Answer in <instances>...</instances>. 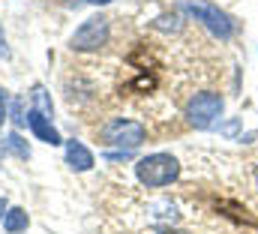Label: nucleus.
I'll return each mask as SVG.
<instances>
[{
    "label": "nucleus",
    "mask_w": 258,
    "mask_h": 234,
    "mask_svg": "<svg viewBox=\"0 0 258 234\" xmlns=\"http://www.w3.org/2000/svg\"><path fill=\"white\" fill-rule=\"evenodd\" d=\"M177 174H180V162L171 153H150V156L138 159V165H135V177L144 186H150V189H159V186L174 183Z\"/></svg>",
    "instance_id": "1"
},
{
    "label": "nucleus",
    "mask_w": 258,
    "mask_h": 234,
    "mask_svg": "<svg viewBox=\"0 0 258 234\" xmlns=\"http://www.w3.org/2000/svg\"><path fill=\"white\" fill-rule=\"evenodd\" d=\"M186 9L192 12L198 21H204V27H207L213 36H219V39H231V33H234V21H231L225 12H219L213 3L189 0V3H186Z\"/></svg>",
    "instance_id": "5"
},
{
    "label": "nucleus",
    "mask_w": 258,
    "mask_h": 234,
    "mask_svg": "<svg viewBox=\"0 0 258 234\" xmlns=\"http://www.w3.org/2000/svg\"><path fill=\"white\" fill-rule=\"evenodd\" d=\"M66 162H69V168H75V171H90L93 168V153L81 144V141H66Z\"/></svg>",
    "instance_id": "7"
},
{
    "label": "nucleus",
    "mask_w": 258,
    "mask_h": 234,
    "mask_svg": "<svg viewBox=\"0 0 258 234\" xmlns=\"http://www.w3.org/2000/svg\"><path fill=\"white\" fill-rule=\"evenodd\" d=\"M90 3H96V6H102V3H111V0H90Z\"/></svg>",
    "instance_id": "13"
},
{
    "label": "nucleus",
    "mask_w": 258,
    "mask_h": 234,
    "mask_svg": "<svg viewBox=\"0 0 258 234\" xmlns=\"http://www.w3.org/2000/svg\"><path fill=\"white\" fill-rule=\"evenodd\" d=\"M159 234H189V231H180V228H162Z\"/></svg>",
    "instance_id": "12"
},
{
    "label": "nucleus",
    "mask_w": 258,
    "mask_h": 234,
    "mask_svg": "<svg viewBox=\"0 0 258 234\" xmlns=\"http://www.w3.org/2000/svg\"><path fill=\"white\" fill-rule=\"evenodd\" d=\"M3 45H6V42H3V39H0V51H6V48H3Z\"/></svg>",
    "instance_id": "15"
},
{
    "label": "nucleus",
    "mask_w": 258,
    "mask_h": 234,
    "mask_svg": "<svg viewBox=\"0 0 258 234\" xmlns=\"http://www.w3.org/2000/svg\"><path fill=\"white\" fill-rule=\"evenodd\" d=\"M30 99H33V102H36V105H39V114H51V99H48V96H45V90H42V87H33V93H30Z\"/></svg>",
    "instance_id": "9"
},
{
    "label": "nucleus",
    "mask_w": 258,
    "mask_h": 234,
    "mask_svg": "<svg viewBox=\"0 0 258 234\" xmlns=\"http://www.w3.org/2000/svg\"><path fill=\"white\" fill-rule=\"evenodd\" d=\"M27 213L21 210V207H12L9 213H3V231H9V234H21L24 228H27Z\"/></svg>",
    "instance_id": "8"
},
{
    "label": "nucleus",
    "mask_w": 258,
    "mask_h": 234,
    "mask_svg": "<svg viewBox=\"0 0 258 234\" xmlns=\"http://www.w3.org/2000/svg\"><path fill=\"white\" fill-rule=\"evenodd\" d=\"M3 117H6V93L0 90V123H3Z\"/></svg>",
    "instance_id": "11"
},
{
    "label": "nucleus",
    "mask_w": 258,
    "mask_h": 234,
    "mask_svg": "<svg viewBox=\"0 0 258 234\" xmlns=\"http://www.w3.org/2000/svg\"><path fill=\"white\" fill-rule=\"evenodd\" d=\"M6 147H9V150H15V153H18L21 159H27V156H30V150H27V144H24V141H21V138H18L15 132H12V135L6 138Z\"/></svg>",
    "instance_id": "10"
},
{
    "label": "nucleus",
    "mask_w": 258,
    "mask_h": 234,
    "mask_svg": "<svg viewBox=\"0 0 258 234\" xmlns=\"http://www.w3.org/2000/svg\"><path fill=\"white\" fill-rule=\"evenodd\" d=\"M99 135H102V144H108V147L135 150V147H141V144H144V135H147V129H144L138 120L111 117V120H108V123L99 129Z\"/></svg>",
    "instance_id": "2"
},
{
    "label": "nucleus",
    "mask_w": 258,
    "mask_h": 234,
    "mask_svg": "<svg viewBox=\"0 0 258 234\" xmlns=\"http://www.w3.org/2000/svg\"><path fill=\"white\" fill-rule=\"evenodd\" d=\"M3 210H6V201H0V213H3ZM0 219H3V216H0Z\"/></svg>",
    "instance_id": "14"
},
{
    "label": "nucleus",
    "mask_w": 258,
    "mask_h": 234,
    "mask_svg": "<svg viewBox=\"0 0 258 234\" xmlns=\"http://www.w3.org/2000/svg\"><path fill=\"white\" fill-rule=\"evenodd\" d=\"M219 114H222V96L219 93H195L186 105V117L195 129H210Z\"/></svg>",
    "instance_id": "4"
},
{
    "label": "nucleus",
    "mask_w": 258,
    "mask_h": 234,
    "mask_svg": "<svg viewBox=\"0 0 258 234\" xmlns=\"http://www.w3.org/2000/svg\"><path fill=\"white\" fill-rule=\"evenodd\" d=\"M255 183H258V168H255Z\"/></svg>",
    "instance_id": "16"
},
{
    "label": "nucleus",
    "mask_w": 258,
    "mask_h": 234,
    "mask_svg": "<svg viewBox=\"0 0 258 234\" xmlns=\"http://www.w3.org/2000/svg\"><path fill=\"white\" fill-rule=\"evenodd\" d=\"M27 126H30V132L39 138V141H45V144H60V135H57V129L51 126V120L45 114H39V111H30L27 114Z\"/></svg>",
    "instance_id": "6"
},
{
    "label": "nucleus",
    "mask_w": 258,
    "mask_h": 234,
    "mask_svg": "<svg viewBox=\"0 0 258 234\" xmlns=\"http://www.w3.org/2000/svg\"><path fill=\"white\" fill-rule=\"evenodd\" d=\"M108 18L93 15L72 33V51H99L108 42Z\"/></svg>",
    "instance_id": "3"
}]
</instances>
